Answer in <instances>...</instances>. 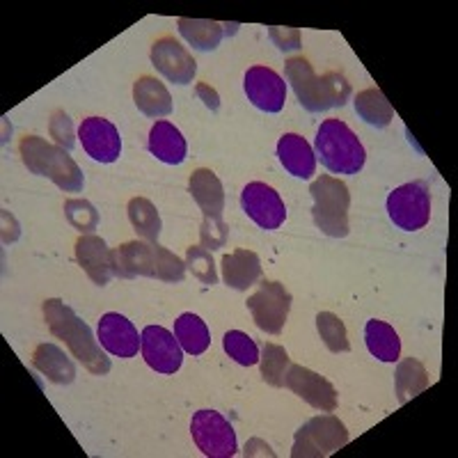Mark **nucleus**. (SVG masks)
<instances>
[{
  "label": "nucleus",
  "mask_w": 458,
  "mask_h": 458,
  "mask_svg": "<svg viewBox=\"0 0 458 458\" xmlns=\"http://www.w3.org/2000/svg\"><path fill=\"white\" fill-rule=\"evenodd\" d=\"M314 149L323 165L335 174H358L367 161L362 142L342 120H326L318 126Z\"/></svg>",
  "instance_id": "39448f33"
},
{
  "label": "nucleus",
  "mask_w": 458,
  "mask_h": 458,
  "mask_svg": "<svg viewBox=\"0 0 458 458\" xmlns=\"http://www.w3.org/2000/svg\"><path fill=\"white\" fill-rule=\"evenodd\" d=\"M64 216H67L73 227L79 232H85V234L97 229V225H99V214L88 199H67L64 202Z\"/></svg>",
  "instance_id": "f704fd0d"
},
{
  "label": "nucleus",
  "mask_w": 458,
  "mask_h": 458,
  "mask_svg": "<svg viewBox=\"0 0 458 458\" xmlns=\"http://www.w3.org/2000/svg\"><path fill=\"white\" fill-rule=\"evenodd\" d=\"M151 64L165 76L170 83L188 85L193 81L195 72H198V63L195 57L186 51V47L174 39V37L165 35L154 42L151 47Z\"/></svg>",
  "instance_id": "2eb2a0df"
},
{
  "label": "nucleus",
  "mask_w": 458,
  "mask_h": 458,
  "mask_svg": "<svg viewBox=\"0 0 458 458\" xmlns=\"http://www.w3.org/2000/svg\"><path fill=\"white\" fill-rule=\"evenodd\" d=\"M248 310L255 318L257 328L268 335H280L292 310V293L280 282L264 280L259 289L248 298Z\"/></svg>",
  "instance_id": "9b49d317"
},
{
  "label": "nucleus",
  "mask_w": 458,
  "mask_h": 458,
  "mask_svg": "<svg viewBox=\"0 0 458 458\" xmlns=\"http://www.w3.org/2000/svg\"><path fill=\"white\" fill-rule=\"evenodd\" d=\"M271 39L276 42V47L280 51H298L301 48V32L296 28H280V26H273L268 30Z\"/></svg>",
  "instance_id": "e433bc0d"
},
{
  "label": "nucleus",
  "mask_w": 458,
  "mask_h": 458,
  "mask_svg": "<svg viewBox=\"0 0 458 458\" xmlns=\"http://www.w3.org/2000/svg\"><path fill=\"white\" fill-rule=\"evenodd\" d=\"M129 220L138 234L147 239L149 243H157L161 234V216L157 207L147 198H133L129 202Z\"/></svg>",
  "instance_id": "c756f323"
},
{
  "label": "nucleus",
  "mask_w": 458,
  "mask_h": 458,
  "mask_svg": "<svg viewBox=\"0 0 458 458\" xmlns=\"http://www.w3.org/2000/svg\"><path fill=\"white\" fill-rule=\"evenodd\" d=\"M191 433L199 452L208 458H232L236 454V433L216 411H198L191 420Z\"/></svg>",
  "instance_id": "9d476101"
},
{
  "label": "nucleus",
  "mask_w": 458,
  "mask_h": 458,
  "mask_svg": "<svg viewBox=\"0 0 458 458\" xmlns=\"http://www.w3.org/2000/svg\"><path fill=\"white\" fill-rule=\"evenodd\" d=\"M113 271L117 277H157L163 282H182L186 261L174 252L149 241H129L113 250Z\"/></svg>",
  "instance_id": "7ed1b4c3"
},
{
  "label": "nucleus",
  "mask_w": 458,
  "mask_h": 458,
  "mask_svg": "<svg viewBox=\"0 0 458 458\" xmlns=\"http://www.w3.org/2000/svg\"><path fill=\"white\" fill-rule=\"evenodd\" d=\"M394 387L399 403H406V401L415 399L417 394H422L428 387V374L422 362L415 358L401 360L394 374Z\"/></svg>",
  "instance_id": "cd10ccee"
},
{
  "label": "nucleus",
  "mask_w": 458,
  "mask_h": 458,
  "mask_svg": "<svg viewBox=\"0 0 458 458\" xmlns=\"http://www.w3.org/2000/svg\"><path fill=\"white\" fill-rule=\"evenodd\" d=\"M133 101L147 117H165L172 113V97L161 81L142 76L133 83Z\"/></svg>",
  "instance_id": "393cba45"
},
{
  "label": "nucleus",
  "mask_w": 458,
  "mask_h": 458,
  "mask_svg": "<svg viewBox=\"0 0 458 458\" xmlns=\"http://www.w3.org/2000/svg\"><path fill=\"white\" fill-rule=\"evenodd\" d=\"M310 193H312L314 199L312 218L323 234L333 236V239L349 236L351 193L346 183L323 174L312 183Z\"/></svg>",
  "instance_id": "0eeeda50"
},
{
  "label": "nucleus",
  "mask_w": 458,
  "mask_h": 458,
  "mask_svg": "<svg viewBox=\"0 0 458 458\" xmlns=\"http://www.w3.org/2000/svg\"><path fill=\"white\" fill-rule=\"evenodd\" d=\"M32 367L55 386H69L76 378V367L55 344H39L32 353Z\"/></svg>",
  "instance_id": "5701e85b"
},
{
  "label": "nucleus",
  "mask_w": 458,
  "mask_h": 458,
  "mask_svg": "<svg viewBox=\"0 0 458 458\" xmlns=\"http://www.w3.org/2000/svg\"><path fill=\"white\" fill-rule=\"evenodd\" d=\"M99 344L114 358H133L140 349L136 326L117 312H108L99 321Z\"/></svg>",
  "instance_id": "a211bd4d"
},
{
  "label": "nucleus",
  "mask_w": 458,
  "mask_h": 458,
  "mask_svg": "<svg viewBox=\"0 0 458 458\" xmlns=\"http://www.w3.org/2000/svg\"><path fill=\"white\" fill-rule=\"evenodd\" d=\"M387 216L399 229L417 232L431 220V193L424 182H411L394 188L387 198Z\"/></svg>",
  "instance_id": "1a4fd4ad"
},
{
  "label": "nucleus",
  "mask_w": 458,
  "mask_h": 458,
  "mask_svg": "<svg viewBox=\"0 0 458 458\" xmlns=\"http://www.w3.org/2000/svg\"><path fill=\"white\" fill-rule=\"evenodd\" d=\"M140 337L142 358L151 369L158 374H174L182 369L183 349L170 330L161 328V326H147Z\"/></svg>",
  "instance_id": "ddd939ff"
},
{
  "label": "nucleus",
  "mask_w": 458,
  "mask_h": 458,
  "mask_svg": "<svg viewBox=\"0 0 458 458\" xmlns=\"http://www.w3.org/2000/svg\"><path fill=\"white\" fill-rule=\"evenodd\" d=\"M186 268L198 277L199 282L204 284L214 286L218 282V273H216V264H214V257L207 248L202 245H191L186 250Z\"/></svg>",
  "instance_id": "72a5a7b5"
},
{
  "label": "nucleus",
  "mask_w": 458,
  "mask_h": 458,
  "mask_svg": "<svg viewBox=\"0 0 458 458\" xmlns=\"http://www.w3.org/2000/svg\"><path fill=\"white\" fill-rule=\"evenodd\" d=\"M76 261L83 266V271L88 273V277L94 284L106 286L110 277L114 276L113 250L97 234H83L76 241Z\"/></svg>",
  "instance_id": "6ab92c4d"
},
{
  "label": "nucleus",
  "mask_w": 458,
  "mask_h": 458,
  "mask_svg": "<svg viewBox=\"0 0 458 458\" xmlns=\"http://www.w3.org/2000/svg\"><path fill=\"white\" fill-rule=\"evenodd\" d=\"M42 312L53 337L63 339L69 346V351H72L73 358L79 360V362H83V367L89 374H108L110 360L108 355L104 353L106 349L94 339L88 323L81 321L69 305H64V302L57 301V298H48L42 305Z\"/></svg>",
  "instance_id": "f257e3e1"
},
{
  "label": "nucleus",
  "mask_w": 458,
  "mask_h": 458,
  "mask_svg": "<svg viewBox=\"0 0 458 458\" xmlns=\"http://www.w3.org/2000/svg\"><path fill=\"white\" fill-rule=\"evenodd\" d=\"M220 268H223L225 284L236 292L250 289L261 277V259L252 250H234L232 255H225Z\"/></svg>",
  "instance_id": "4be33fe9"
},
{
  "label": "nucleus",
  "mask_w": 458,
  "mask_h": 458,
  "mask_svg": "<svg viewBox=\"0 0 458 458\" xmlns=\"http://www.w3.org/2000/svg\"><path fill=\"white\" fill-rule=\"evenodd\" d=\"M48 131H51V136L55 138V142L63 147V149H72V147L76 145V138H73V124L64 110H55V113H53Z\"/></svg>",
  "instance_id": "c9c22d12"
},
{
  "label": "nucleus",
  "mask_w": 458,
  "mask_h": 458,
  "mask_svg": "<svg viewBox=\"0 0 458 458\" xmlns=\"http://www.w3.org/2000/svg\"><path fill=\"white\" fill-rule=\"evenodd\" d=\"M195 92H198V97L204 101V106H207V108H211V110H218L220 108V97H218V92H216V89L211 88V85L198 83Z\"/></svg>",
  "instance_id": "4c0bfd02"
},
{
  "label": "nucleus",
  "mask_w": 458,
  "mask_h": 458,
  "mask_svg": "<svg viewBox=\"0 0 458 458\" xmlns=\"http://www.w3.org/2000/svg\"><path fill=\"white\" fill-rule=\"evenodd\" d=\"M241 207L261 229H277L286 218V207L280 193L264 182H250L243 188Z\"/></svg>",
  "instance_id": "f8f14e48"
},
{
  "label": "nucleus",
  "mask_w": 458,
  "mask_h": 458,
  "mask_svg": "<svg viewBox=\"0 0 458 458\" xmlns=\"http://www.w3.org/2000/svg\"><path fill=\"white\" fill-rule=\"evenodd\" d=\"M79 138L88 157L99 163H114L122 154L120 131L104 117H88L79 129Z\"/></svg>",
  "instance_id": "f3484780"
},
{
  "label": "nucleus",
  "mask_w": 458,
  "mask_h": 458,
  "mask_svg": "<svg viewBox=\"0 0 458 458\" xmlns=\"http://www.w3.org/2000/svg\"><path fill=\"white\" fill-rule=\"evenodd\" d=\"M223 349L229 358L243 367H252L259 362V349H257L255 339L250 335L241 333V330H229V333H225Z\"/></svg>",
  "instance_id": "473e14b6"
},
{
  "label": "nucleus",
  "mask_w": 458,
  "mask_h": 458,
  "mask_svg": "<svg viewBox=\"0 0 458 458\" xmlns=\"http://www.w3.org/2000/svg\"><path fill=\"white\" fill-rule=\"evenodd\" d=\"M317 330L321 335L323 344L328 346L333 353H346L351 349L349 335L342 318L333 312H318L317 314Z\"/></svg>",
  "instance_id": "2f4dec72"
},
{
  "label": "nucleus",
  "mask_w": 458,
  "mask_h": 458,
  "mask_svg": "<svg viewBox=\"0 0 458 458\" xmlns=\"http://www.w3.org/2000/svg\"><path fill=\"white\" fill-rule=\"evenodd\" d=\"M355 113L360 114V120H365L367 124L376 126V129H386L394 120V110H392L390 101L378 88H369L358 92L355 97Z\"/></svg>",
  "instance_id": "bb28decb"
},
{
  "label": "nucleus",
  "mask_w": 458,
  "mask_h": 458,
  "mask_svg": "<svg viewBox=\"0 0 458 458\" xmlns=\"http://www.w3.org/2000/svg\"><path fill=\"white\" fill-rule=\"evenodd\" d=\"M365 342L369 353L380 362H396L401 355V339L390 323L371 318L365 326Z\"/></svg>",
  "instance_id": "a878e982"
},
{
  "label": "nucleus",
  "mask_w": 458,
  "mask_h": 458,
  "mask_svg": "<svg viewBox=\"0 0 458 458\" xmlns=\"http://www.w3.org/2000/svg\"><path fill=\"white\" fill-rule=\"evenodd\" d=\"M284 386L301 396L302 401H308L310 406L323 412H335L337 408V392H335L333 383L318 376L317 371L308 369L302 365H289L284 376Z\"/></svg>",
  "instance_id": "4468645a"
},
{
  "label": "nucleus",
  "mask_w": 458,
  "mask_h": 458,
  "mask_svg": "<svg viewBox=\"0 0 458 458\" xmlns=\"http://www.w3.org/2000/svg\"><path fill=\"white\" fill-rule=\"evenodd\" d=\"M177 26L191 47H195L198 51H214L218 48L225 32H234L236 23L229 26V23L208 21V19H179Z\"/></svg>",
  "instance_id": "b1692460"
},
{
  "label": "nucleus",
  "mask_w": 458,
  "mask_h": 458,
  "mask_svg": "<svg viewBox=\"0 0 458 458\" xmlns=\"http://www.w3.org/2000/svg\"><path fill=\"white\" fill-rule=\"evenodd\" d=\"M243 88L252 106L264 113H280L286 101V83L271 67H250L245 72Z\"/></svg>",
  "instance_id": "dca6fc26"
},
{
  "label": "nucleus",
  "mask_w": 458,
  "mask_h": 458,
  "mask_svg": "<svg viewBox=\"0 0 458 458\" xmlns=\"http://www.w3.org/2000/svg\"><path fill=\"white\" fill-rule=\"evenodd\" d=\"M261 378L273 387L284 386V376L289 369V353L277 344H264V351L259 355Z\"/></svg>",
  "instance_id": "7c9ffc66"
},
{
  "label": "nucleus",
  "mask_w": 458,
  "mask_h": 458,
  "mask_svg": "<svg viewBox=\"0 0 458 458\" xmlns=\"http://www.w3.org/2000/svg\"><path fill=\"white\" fill-rule=\"evenodd\" d=\"M277 158L289 174L298 179H310L317 170V154L310 142L298 133H284L277 142Z\"/></svg>",
  "instance_id": "aec40b11"
},
{
  "label": "nucleus",
  "mask_w": 458,
  "mask_h": 458,
  "mask_svg": "<svg viewBox=\"0 0 458 458\" xmlns=\"http://www.w3.org/2000/svg\"><path fill=\"white\" fill-rule=\"evenodd\" d=\"M174 337L179 339L182 349L191 355H202L211 344L207 323L193 312H186L174 321Z\"/></svg>",
  "instance_id": "c85d7f7f"
},
{
  "label": "nucleus",
  "mask_w": 458,
  "mask_h": 458,
  "mask_svg": "<svg viewBox=\"0 0 458 458\" xmlns=\"http://www.w3.org/2000/svg\"><path fill=\"white\" fill-rule=\"evenodd\" d=\"M147 147H149L151 157H157L158 161L167 163V165H179V163L186 161V138L170 122H157V124L151 126Z\"/></svg>",
  "instance_id": "412c9836"
},
{
  "label": "nucleus",
  "mask_w": 458,
  "mask_h": 458,
  "mask_svg": "<svg viewBox=\"0 0 458 458\" xmlns=\"http://www.w3.org/2000/svg\"><path fill=\"white\" fill-rule=\"evenodd\" d=\"M286 81L296 92V99L310 113H323L330 108H342L351 99V83L339 72L317 76L305 57H292L284 67Z\"/></svg>",
  "instance_id": "f03ea898"
},
{
  "label": "nucleus",
  "mask_w": 458,
  "mask_h": 458,
  "mask_svg": "<svg viewBox=\"0 0 458 458\" xmlns=\"http://www.w3.org/2000/svg\"><path fill=\"white\" fill-rule=\"evenodd\" d=\"M19 151H21L23 165L32 174L48 177L67 193H79L83 188V172L63 147L51 145L39 136H26L19 142Z\"/></svg>",
  "instance_id": "20e7f679"
},
{
  "label": "nucleus",
  "mask_w": 458,
  "mask_h": 458,
  "mask_svg": "<svg viewBox=\"0 0 458 458\" xmlns=\"http://www.w3.org/2000/svg\"><path fill=\"white\" fill-rule=\"evenodd\" d=\"M349 445V431L335 415L312 417L293 437V458H323Z\"/></svg>",
  "instance_id": "6e6552de"
},
{
  "label": "nucleus",
  "mask_w": 458,
  "mask_h": 458,
  "mask_svg": "<svg viewBox=\"0 0 458 458\" xmlns=\"http://www.w3.org/2000/svg\"><path fill=\"white\" fill-rule=\"evenodd\" d=\"M188 191L202 208V227H199V239L202 248L207 250H218L227 243V225L223 220L225 211V188L216 172L199 167L191 174Z\"/></svg>",
  "instance_id": "423d86ee"
}]
</instances>
